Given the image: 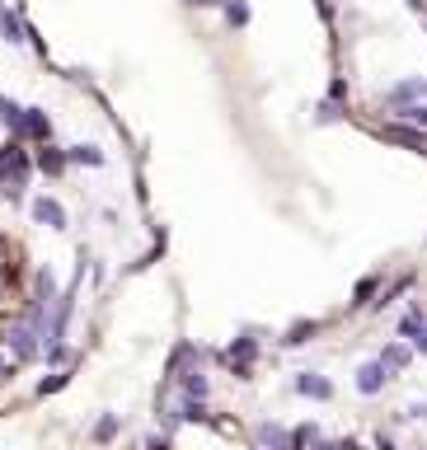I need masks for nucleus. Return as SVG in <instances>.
<instances>
[{
  "instance_id": "f8f14e48",
  "label": "nucleus",
  "mask_w": 427,
  "mask_h": 450,
  "mask_svg": "<svg viewBox=\"0 0 427 450\" xmlns=\"http://www.w3.org/2000/svg\"><path fill=\"white\" fill-rule=\"evenodd\" d=\"M71 160H85V164H99V150H90V146H80Z\"/></svg>"
},
{
  "instance_id": "20e7f679",
  "label": "nucleus",
  "mask_w": 427,
  "mask_h": 450,
  "mask_svg": "<svg viewBox=\"0 0 427 450\" xmlns=\"http://www.w3.org/2000/svg\"><path fill=\"white\" fill-rule=\"evenodd\" d=\"M33 216L43 220V225H66V211L52 202V197H38V202H33Z\"/></svg>"
},
{
  "instance_id": "39448f33",
  "label": "nucleus",
  "mask_w": 427,
  "mask_h": 450,
  "mask_svg": "<svg viewBox=\"0 0 427 450\" xmlns=\"http://www.w3.org/2000/svg\"><path fill=\"white\" fill-rule=\"evenodd\" d=\"M423 94H427V80H404V85L390 90V99H395V104H409V99H423Z\"/></svg>"
},
{
  "instance_id": "f257e3e1",
  "label": "nucleus",
  "mask_w": 427,
  "mask_h": 450,
  "mask_svg": "<svg viewBox=\"0 0 427 450\" xmlns=\"http://www.w3.org/2000/svg\"><path fill=\"white\" fill-rule=\"evenodd\" d=\"M385 385H390V371H385L380 361H362V366H357V389H362V394H380Z\"/></svg>"
},
{
  "instance_id": "7ed1b4c3",
  "label": "nucleus",
  "mask_w": 427,
  "mask_h": 450,
  "mask_svg": "<svg viewBox=\"0 0 427 450\" xmlns=\"http://www.w3.org/2000/svg\"><path fill=\"white\" fill-rule=\"evenodd\" d=\"M291 389L305 394V399H333V385H329V380H319V375H310V371L296 375V385H291Z\"/></svg>"
},
{
  "instance_id": "1a4fd4ad",
  "label": "nucleus",
  "mask_w": 427,
  "mask_h": 450,
  "mask_svg": "<svg viewBox=\"0 0 427 450\" xmlns=\"http://www.w3.org/2000/svg\"><path fill=\"white\" fill-rule=\"evenodd\" d=\"M113 432H118V418H104V422H99V427H94V436H99V441H108Z\"/></svg>"
},
{
  "instance_id": "ddd939ff",
  "label": "nucleus",
  "mask_w": 427,
  "mask_h": 450,
  "mask_svg": "<svg viewBox=\"0 0 427 450\" xmlns=\"http://www.w3.org/2000/svg\"><path fill=\"white\" fill-rule=\"evenodd\" d=\"M0 371H5V366H0Z\"/></svg>"
},
{
  "instance_id": "423d86ee",
  "label": "nucleus",
  "mask_w": 427,
  "mask_h": 450,
  "mask_svg": "<svg viewBox=\"0 0 427 450\" xmlns=\"http://www.w3.org/2000/svg\"><path fill=\"white\" fill-rule=\"evenodd\" d=\"M315 319L310 324H296V328H286V338H282V347H301V342H310V333H315Z\"/></svg>"
},
{
  "instance_id": "6e6552de",
  "label": "nucleus",
  "mask_w": 427,
  "mask_h": 450,
  "mask_svg": "<svg viewBox=\"0 0 427 450\" xmlns=\"http://www.w3.org/2000/svg\"><path fill=\"white\" fill-rule=\"evenodd\" d=\"M399 118H404V122H418V127H427V108H423V104H409V108L399 113Z\"/></svg>"
},
{
  "instance_id": "9d476101",
  "label": "nucleus",
  "mask_w": 427,
  "mask_h": 450,
  "mask_svg": "<svg viewBox=\"0 0 427 450\" xmlns=\"http://www.w3.org/2000/svg\"><path fill=\"white\" fill-rule=\"evenodd\" d=\"M371 295H376V281L366 277V281H362V286H357V305H366V300H371Z\"/></svg>"
},
{
  "instance_id": "0eeeda50",
  "label": "nucleus",
  "mask_w": 427,
  "mask_h": 450,
  "mask_svg": "<svg viewBox=\"0 0 427 450\" xmlns=\"http://www.w3.org/2000/svg\"><path fill=\"white\" fill-rule=\"evenodd\" d=\"M380 366H385V371H399V366H409V347H385Z\"/></svg>"
},
{
  "instance_id": "9b49d317",
  "label": "nucleus",
  "mask_w": 427,
  "mask_h": 450,
  "mask_svg": "<svg viewBox=\"0 0 427 450\" xmlns=\"http://www.w3.org/2000/svg\"><path fill=\"white\" fill-rule=\"evenodd\" d=\"M225 19H230V24H244V19H249V10H244V5H230V10H225Z\"/></svg>"
},
{
  "instance_id": "f03ea898",
  "label": "nucleus",
  "mask_w": 427,
  "mask_h": 450,
  "mask_svg": "<svg viewBox=\"0 0 427 450\" xmlns=\"http://www.w3.org/2000/svg\"><path fill=\"white\" fill-rule=\"evenodd\" d=\"M253 436H258V446H268V450H291V432H282L277 422H258Z\"/></svg>"
}]
</instances>
